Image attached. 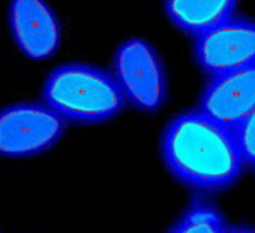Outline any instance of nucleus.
Here are the masks:
<instances>
[{
	"instance_id": "1",
	"label": "nucleus",
	"mask_w": 255,
	"mask_h": 233,
	"mask_svg": "<svg viewBox=\"0 0 255 233\" xmlns=\"http://www.w3.org/2000/svg\"><path fill=\"white\" fill-rule=\"evenodd\" d=\"M161 152L168 170L180 182L200 191L225 190L245 170L233 131L198 108L183 111L168 122Z\"/></svg>"
},
{
	"instance_id": "2",
	"label": "nucleus",
	"mask_w": 255,
	"mask_h": 233,
	"mask_svg": "<svg viewBox=\"0 0 255 233\" xmlns=\"http://www.w3.org/2000/svg\"><path fill=\"white\" fill-rule=\"evenodd\" d=\"M42 99L66 122L83 125L107 122L126 104L113 72L86 63L54 68L44 83Z\"/></svg>"
},
{
	"instance_id": "3",
	"label": "nucleus",
	"mask_w": 255,
	"mask_h": 233,
	"mask_svg": "<svg viewBox=\"0 0 255 233\" xmlns=\"http://www.w3.org/2000/svg\"><path fill=\"white\" fill-rule=\"evenodd\" d=\"M113 75L126 102L156 111L167 99V77L156 50L141 38L123 41L113 59Z\"/></svg>"
},
{
	"instance_id": "4",
	"label": "nucleus",
	"mask_w": 255,
	"mask_h": 233,
	"mask_svg": "<svg viewBox=\"0 0 255 233\" xmlns=\"http://www.w3.org/2000/svg\"><path fill=\"white\" fill-rule=\"evenodd\" d=\"M66 121L45 102H20L0 110V155L27 158L51 149Z\"/></svg>"
},
{
	"instance_id": "5",
	"label": "nucleus",
	"mask_w": 255,
	"mask_h": 233,
	"mask_svg": "<svg viewBox=\"0 0 255 233\" xmlns=\"http://www.w3.org/2000/svg\"><path fill=\"white\" fill-rule=\"evenodd\" d=\"M194 56L210 77L255 65V21L231 17L195 38Z\"/></svg>"
},
{
	"instance_id": "6",
	"label": "nucleus",
	"mask_w": 255,
	"mask_h": 233,
	"mask_svg": "<svg viewBox=\"0 0 255 233\" xmlns=\"http://www.w3.org/2000/svg\"><path fill=\"white\" fill-rule=\"evenodd\" d=\"M198 110L234 131L255 110V65L212 77L200 96Z\"/></svg>"
},
{
	"instance_id": "7",
	"label": "nucleus",
	"mask_w": 255,
	"mask_h": 233,
	"mask_svg": "<svg viewBox=\"0 0 255 233\" xmlns=\"http://www.w3.org/2000/svg\"><path fill=\"white\" fill-rule=\"evenodd\" d=\"M9 29L20 51L32 60L51 57L60 47V23L45 0H11Z\"/></svg>"
},
{
	"instance_id": "8",
	"label": "nucleus",
	"mask_w": 255,
	"mask_h": 233,
	"mask_svg": "<svg viewBox=\"0 0 255 233\" xmlns=\"http://www.w3.org/2000/svg\"><path fill=\"white\" fill-rule=\"evenodd\" d=\"M239 0H164L167 18L182 32L200 36L234 17Z\"/></svg>"
},
{
	"instance_id": "9",
	"label": "nucleus",
	"mask_w": 255,
	"mask_h": 233,
	"mask_svg": "<svg viewBox=\"0 0 255 233\" xmlns=\"http://www.w3.org/2000/svg\"><path fill=\"white\" fill-rule=\"evenodd\" d=\"M228 224L221 211L206 200L192 202L168 233H225Z\"/></svg>"
},
{
	"instance_id": "10",
	"label": "nucleus",
	"mask_w": 255,
	"mask_h": 233,
	"mask_svg": "<svg viewBox=\"0 0 255 233\" xmlns=\"http://www.w3.org/2000/svg\"><path fill=\"white\" fill-rule=\"evenodd\" d=\"M245 167L255 170V110L233 131Z\"/></svg>"
},
{
	"instance_id": "11",
	"label": "nucleus",
	"mask_w": 255,
	"mask_h": 233,
	"mask_svg": "<svg viewBox=\"0 0 255 233\" xmlns=\"http://www.w3.org/2000/svg\"><path fill=\"white\" fill-rule=\"evenodd\" d=\"M225 233H255V229L246 226H228Z\"/></svg>"
}]
</instances>
